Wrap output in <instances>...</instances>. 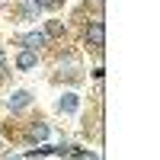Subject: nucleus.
<instances>
[{"label":"nucleus","mask_w":160,"mask_h":160,"mask_svg":"<svg viewBox=\"0 0 160 160\" xmlns=\"http://www.w3.org/2000/svg\"><path fill=\"white\" fill-rule=\"evenodd\" d=\"M29 102H32V93H29V90H16V93L10 96V109L19 112V109H26Z\"/></svg>","instance_id":"20e7f679"},{"label":"nucleus","mask_w":160,"mask_h":160,"mask_svg":"<svg viewBox=\"0 0 160 160\" xmlns=\"http://www.w3.org/2000/svg\"><path fill=\"white\" fill-rule=\"evenodd\" d=\"M0 68H7V55H3V48H0Z\"/></svg>","instance_id":"1a4fd4ad"},{"label":"nucleus","mask_w":160,"mask_h":160,"mask_svg":"<svg viewBox=\"0 0 160 160\" xmlns=\"http://www.w3.org/2000/svg\"><path fill=\"white\" fill-rule=\"evenodd\" d=\"M83 38H87V45L90 48H102L106 45V26H102V19H93L90 26H87V32H83Z\"/></svg>","instance_id":"f257e3e1"},{"label":"nucleus","mask_w":160,"mask_h":160,"mask_svg":"<svg viewBox=\"0 0 160 160\" xmlns=\"http://www.w3.org/2000/svg\"><path fill=\"white\" fill-rule=\"evenodd\" d=\"M32 3H35L38 10H58V7H61V0H32Z\"/></svg>","instance_id":"6e6552de"},{"label":"nucleus","mask_w":160,"mask_h":160,"mask_svg":"<svg viewBox=\"0 0 160 160\" xmlns=\"http://www.w3.org/2000/svg\"><path fill=\"white\" fill-rule=\"evenodd\" d=\"M35 64H38V51H32V48H22L16 55V68L19 71H32Z\"/></svg>","instance_id":"7ed1b4c3"},{"label":"nucleus","mask_w":160,"mask_h":160,"mask_svg":"<svg viewBox=\"0 0 160 160\" xmlns=\"http://www.w3.org/2000/svg\"><path fill=\"white\" fill-rule=\"evenodd\" d=\"M48 138V125L45 122H32L29 125V141H45Z\"/></svg>","instance_id":"423d86ee"},{"label":"nucleus","mask_w":160,"mask_h":160,"mask_svg":"<svg viewBox=\"0 0 160 160\" xmlns=\"http://www.w3.org/2000/svg\"><path fill=\"white\" fill-rule=\"evenodd\" d=\"M51 42V38L45 35V29H35V32H26L22 38H19V45L22 48H32V51H38V48H45Z\"/></svg>","instance_id":"f03ea898"},{"label":"nucleus","mask_w":160,"mask_h":160,"mask_svg":"<svg viewBox=\"0 0 160 160\" xmlns=\"http://www.w3.org/2000/svg\"><path fill=\"white\" fill-rule=\"evenodd\" d=\"M77 106H80V96H77V93H64V96L58 99V109H61V112H77Z\"/></svg>","instance_id":"39448f33"},{"label":"nucleus","mask_w":160,"mask_h":160,"mask_svg":"<svg viewBox=\"0 0 160 160\" xmlns=\"http://www.w3.org/2000/svg\"><path fill=\"white\" fill-rule=\"evenodd\" d=\"M61 32H64V19H51V22L45 26V35H48V38H58Z\"/></svg>","instance_id":"0eeeda50"}]
</instances>
